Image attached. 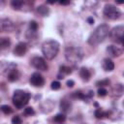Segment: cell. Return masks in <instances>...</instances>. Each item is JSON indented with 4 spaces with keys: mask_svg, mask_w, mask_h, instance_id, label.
<instances>
[{
    "mask_svg": "<svg viewBox=\"0 0 124 124\" xmlns=\"http://www.w3.org/2000/svg\"><path fill=\"white\" fill-rule=\"evenodd\" d=\"M109 27L108 24H100L98 25L94 31L90 34V36L88 37V44L90 46H98L100 45L102 42H104V40L109 35Z\"/></svg>",
    "mask_w": 124,
    "mask_h": 124,
    "instance_id": "6da1fadb",
    "label": "cell"
},
{
    "mask_svg": "<svg viewBox=\"0 0 124 124\" xmlns=\"http://www.w3.org/2000/svg\"><path fill=\"white\" fill-rule=\"evenodd\" d=\"M87 21H88L89 24H93V23H94V18L91 17V16H89V17L87 18Z\"/></svg>",
    "mask_w": 124,
    "mask_h": 124,
    "instance_id": "d6a6232c",
    "label": "cell"
},
{
    "mask_svg": "<svg viewBox=\"0 0 124 124\" xmlns=\"http://www.w3.org/2000/svg\"><path fill=\"white\" fill-rule=\"evenodd\" d=\"M55 103L49 99L45 100L42 104H41V110L45 113H49L50 111H52V109L54 108Z\"/></svg>",
    "mask_w": 124,
    "mask_h": 124,
    "instance_id": "4fadbf2b",
    "label": "cell"
},
{
    "mask_svg": "<svg viewBox=\"0 0 124 124\" xmlns=\"http://www.w3.org/2000/svg\"><path fill=\"white\" fill-rule=\"evenodd\" d=\"M103 13H104V16L107 18L111 19V20H115V19L119 18L120 16H121L120 10L117 7H115L114 5H112V4H107L104 7Z\"/></svg>",
    "mask_w": 124,
    "mask_h": 124,
    "instance_id": "8992f818",
    "label": "cell"
},
{
    "mask_svg": "<svg viewBox=\"0 0 124 124\" xmlns=\"http://www.w3.org/2000/svg\"><path fill=\"white\" fill-rule=\"evenodd\" d=\"M1 110L5 114H10V113L13 112V108L10 106H8V105H2L1 106Z\"/></svg>",
    "mask_w": 124,
    "mask_h": 124,
    "instance_id": "d4e9b609",
    "label": "cell"
},
{
    "mask_svg": "<svg viewBox=\"0 0 124 124\" xmlns=\"http://www.w3.org/2000/svg\"><path fill=\"white\" fill-rule=\"evenodd\" d=\"M50 87H51L52 90H58V89H60V87H61V83H60L59 81H57V80H54V81L51 82Z\"/></svg>",
    "mask_w": 124,
    "mask_h": 124,
    "instance_id": "f1b7e54d",
    "label": "cell"
},
{
    "mask_svg": "<svg viewBox=\"0 0 124 124\" xmlns=\"http://www.w3.org/2000/svg\"><path fill=\"white\" fill-rule=\"evenodd\" d=\"M79 77L83 81H88L91 78V73H90L89 69H87L85 67H81L79 69Z\"/></svg>",
    "mask_w": 124,
    "mask_h": 124,
    "instance_id": "e0dca14e",
    "label": "cell"
},
{
    "mask_svg": "<svg viewBox=\"0 0 124 124\" xmlns=\"http://www.w3.org/2000/svg\"><path fill=\"white\" fill-rule=\"evenodd\" d=\"M29 81L35 87H42L45 83V79H44L43 76L38 72H35L31 75V77L29 78Z\"/></svg>",
    "mask_w": 124,
    "mask_h": 124,
    "instance_id": "ba28073f",
    "label": "cell"
},
{
    "mask_svg": "<svg viewBox=\"0 0 124 124\" xmlns=\"http://www.w3.org/2000/svg\"><path fill=\"white\" fill-rule=\"evenodd\" d=\"M107 94H108V90L105 89L104 87H101L98 89V96L99 97H105Z\"/></svg>",
    "mask_w": 124,
    "mask_h": 124,
    "instance_id": "4dcf8cb0",
    "label": "cell"
},
{
    "mask_svg": "<svg viewBox=\"0 0 124 124\" xmlns=\"http://www.w3.org/2000/svg\"><path fill=\"white\" fill-rule=\"evenodd\" d=\"M10 46H11V40H10V38H7V37L1 38V40H0V49L1 50H4V49L9 48Z\"/></svg>",
    "mask_w": 124,
    "mask_h": 124,
    "instance_id": "7402d4cb",
    "label": "cell"
},
{
    "mask_svg": "<svg viewBox=\"0 0 124 124\" xmlns=\"http://www.w3.org/2000/svg\"><path fill=\"white\" fill-rule=\"evenodd\" d=\"M37 13L41 16H47L49 15V8L46 5H40L36 8Z\"/></svg>",
    "mask_w": 124,
    "mask_h": 124,
    "instance_id": "ac0fdd59",
    "label": "cell"
},
{
    "mask_svg": "<svg viewBox=\"0 0 124 124\" xmlns=\"http://www.w3.org/2000/svg\"><path fill=\"white\" fill-rule=\"evenodd\" d=\"M59 72H60V74H62V75H70V74L72 73V69H71L70 67H68V66L62 65V66H60V68H59Z\"/></svg>",
    "mask_w": 124,
    "mask_h": 124,
    "instance_id": "cb8c5ba5",
    "label": "cell"
},
{
    "mask_svg": "<svg viewBox=\"0 0 124 124\" xmlns=\"http://www.w3.org/2000/svg\"><path fill=\"white\" fill-rule=\"evenodd\" d=\"M117 4H124V0L123 1H116Z\"/></svg>",
    "mask_w": 124,
    "mask_h": 124,
    "instance_id": "e575fe53",
    "label": "cell"
},
{
    "mask_svg": "<svg viewBox=\"0 0 124 124\" xmlns=\"http://www.w3.org/2000/svg\"><path fill=\"white\" fill-rule=\"evenodd\" d=\"M29 30L37 32V30H38V23L35 20H31L29 22Z\"/></svg>",
    "mask_w": 124,
    "mask_h": 124,
    "instance_id": "83f0119b",
    "label": "cell"
},
{
    "mask_svg": "<svg viewBox=\"0 0 124 124\" xmlns=\"http://www.w3.org/2000/svg\"><path fill=\"white\" fill-rule=\"evenodd\" d=\"M31 98V94L27 91L17 89L14 92L13 95V104L16 108H22L24 106H26Z\"/></svg>",
    "mask_w": 124,
    "mask_h": 124,
    "instance_id": "277c9868",
    "label": "cell"
},
{
    "mask_svg": "<svg viewBox=\"0 0 124 124\" xmlns=\"http://www.w3.org/2000/svg\"><path fill=\"white\" fill-rule=\"evenodd\" d=\"M27 51V44L24 42L18 43L14 48V54L16 56H23Z\"/></svg>",
    "mask_w": 124,
    "mask_h": 124,
    "instance_id": "8fae6325",
    "label": "cell"
},
{
    "mask_svg": "<svg viewBox=\"0 0 124 124\" xmlns=\"http://www.w3.org/2000/svg\"><path fill=\"white\" fill-rule=\"evenodd\" d=\"M109 83H110V80L108 79V78H106V79H102V80L97 81V82H96V85L99 86V87H104V86L109 85Z\"/></svg>",
    "mask_w": 124,
    "mask_h": 124,
    "instance_id": "484cf974",
    "label": "cell"
},
{
    "mask_svg": "<svg viewBox=\"0 0 124 124\" xmlns=\"http://www.w3.org/2000/svg\"><path fill=\"white\" fill-rule=\"evenodd\" d=\"M74 85H75V81H74V80L69 79V80L67 81V86H68V87H73Z\"/></svg>",
    "mask_w": 124,
    "mask_h": 124,
    "instance_id": "1f68e13d",
    "label": "cell"
},
{
    "mask_svg": "<svg viewBox=\"0 0 124 124\" xmlns=\"http://www.w3.org/2000/svg\"><path fill=\"white\" fill-rule=\"evenodd\" d=\"M110 40L116 44L124 45V26L117 25L109 31Z\"/></svg>",
    "mask_w": 124,
    "mask_h": 124,
    "instance_id": "5b68a950",
    "label": "cell"
},
{
    "mask_svg": "<svg viewBox=\"0 0 124 124\" xmlns=\"http://www.w3.org/2000/svg\"><path fill=\"white\" fill-rule=\"evenodd\" d=\"M18 78H19V73H18V71H17L16 69L11 71V72L7 75V78H8V80L11 81V82H14V81L17 80Z\"/></svg>",
    "mask_w": 124,
    "mask_h": 124,
    "instance_id": "ffe728a7",
    "label": "cell"
},
{
    "mask_svg": "<svg viewBox=\"0 0 124 124\" xmlns=\"http://www.w3.org/2000/svg\"><path fill=\"white\" fill-rule=\"evenodd\" d=\"M66 120V115L65 113H57L54 117H53V121L56 123H63Z\"/></svg>",
    "mask_w": 124,
    "mask_h": 124,
    "instance_id": "603a6c76",
    "label": "cell"
},
{
    "mask_svg": "<svg viewBox=\"0 0 124 124\" xmlns=\"http://www.w3.org/2000/svg\"><path fill=\"white\" fill-rule=\"evenodd\" d=\"M31 65L39 71H47L48 66L46 60L41 56H35L31 59Z\"/></svg>",
    "mask_w": 124,
    "mask_h": 124,
    "instance_id": "52a82bcc",
    "label": "cell"
},
{
    "mask_svg": "<svg viewBox=\"0 0 124 124\" xmlns=\"http://www.w3.org/2000/svg\"><path fill=\"white\" fill-rule=\"evenodd\" d=\"M21 122H22V120L19 115H15L12 118V124H21Z\"/></svg>",
    "mask_w": 124,
    "mask_h": 124,
    "instance_id": "f546056e",
    "label": "cell"
},
{
    "mask_svg": "<svg viewBox=\"0 0 124 124\" xmlns=\"http://www.w3.org/2000/svg\"><path fill=\"white\" fill-rule=\"evenodd\" d=\"M59 4H61V5H68V4H70V1H60Z\"/></svg>",
    "mask_w": 124,
    "mask_h": 124,
    "instance_id": "836d02e7",
    "label": "cell"
},
{
    "mask_svg": "<svg viewBox=\"0 0 124 124\" xmlns=\"http://www.w3.org/2000/svg\"><path fill=\"white\" fill-rule=\"evenodd\" d=\"M59 47H60V45L57 41L47 40L44 42L42 45V52L46 59L51 60L57 55L59 51Z\"/></svg>",
    "mask_w": 124,
    "mask_h": 124,
    "instance_id": "7a4b0ae2",
    "label": "cell"
},
{
    "mask_svg": "<svg viewBox=\"0 0 124 124\" xmlns=\"http://www.w3.org/2000/svg\"><path fill=\"white\" fill-rule=\"evenodd\" d=\"M123 106H124V101H123Z\"/></svg>",
    "mask_w": 124,
    "mask_h": 124,
    "instance_id": "d590c367",
    "label": "cell"
},
{
    "mask_svg": "<svg viewBox=\"0 0 124 124\" xmlns=\"http://www.w3.org/2000/svg\"><path fill=\"white\" fill-rule=\"evenodd\" d=\"M83 50L78 46H68L65 49L66 60L74 65L80 63L83 58Z\"/></svg>",
    "mask_w": 124,
    "mask_h": 124,
    "instance_id": "3957f363",
    "label": "cell"
},
{
    "mask_svg": "<svg viewBox=\"0 0 124 124\" xmlns=\"http://www.w3.org/2000/svg\"><path fill=\"white\" fill-rule=\"evenodd\" d=\"M107 52L108 53V55L110 56V57H118V56H120L121 55V53H122V50L118 47V46H113V45H110V46H108V47H107Z\"/></svg>",
    "mask_w": 124,
    "mask_h": 124,
    "instance_id": "9a60e30c",
    "label": "cell"
},
{
    "mask_svg": "<svg viewBox=\"0 0 124 124\" xmlns=\"http://www.w3.org/2000/svg\"><path fill=\"white\" fill-rule=\"evenodd\" d=\"M23 114L25 116H31V115H34L35 114V110L33 108L31 107H27L24 108V111H23Z\"/></svg>",
    "mask_w": 124,
    "mask_h": 124,
    "instance_id": "4316f807",
    "label": "cell"
},
{
    "mask_svg": "<svg viewBox=\"0 0 124 124\" xmlns=\"http://www.w3.org/2000/svg\"><path fill=\"white\" fill-rule=\"evenodd\" d=\"M26 2L21 1V0H13L11 2V6L14 10H22V7H24Z\"/></svg>",
    "mask_w": 124,
    "mask_h": 124,
    "instance_id": "44dd1931",
    "label": "cell"
},
{
    "mask_svg": "<svg viewBox=\"0 0 124 124\" xmlns=\"http://www.w3.org/2000/svg\"><path fill=\"white\" fill-rule=\"evenodd\" d=\"M0 69H1L2 74H4V75L7 76L11 71L16 69V64H15L13 62H5V61H2L1 62V65H0Z\"/></svg>",
    "mask_w": 124,
    "mask_h": 124,
    "instance_id": "7c38bea8",
    "label": "cell"
},
{
    "mask_svg": "<svg viewBox=\"0 0 124 124\" xmlns=\"http://www.w3.org/2000/svg\"><path fill=\"white\" fill-rule=\"evenodd\" d=\"M124 94V84L115 83L110 89V96L113 98H119Z\"/></svg>",
    "mask_w": 124,
    "mask_h": 124,
    "instance_id": "9c48e42d",
    "label": "cell"
},
{
    "mask_svg": "<svg viewBox=\"0 0 124 124\" xmlns=\"http://www.w3.org/2000/svg\"><path fill=\"white\" fill-rule=\"evenodd\" d=\"M1 30L3 32H13L15 30V24L10 18L1 19Z\"/></svg>",
    "mask_w": 124,
    "mask_h": 124,
    "instance_id": "30bf717a",
    "label": "cell"
},
{
    "mask_svg": "<svg viewBox=\"0 0 124 124\" xmlns=\"http://www.w3.org/2000/svg\"><path fill=\"white\" fill-rule=\"evenodd\" d=\"M59 108L61 109V111L63 113H68L72 110V104L69 100H67L66 98H63L61 99L60 101V104H59Z\"/></svg>",
    "mask_w": 124,
    "mask_h": 124,
    "instance_id": "5bb4252c",
    "label": "cell"
},
{
    "mask_svg": "<svg viewBox=\"0 0 124 124\" xmlns=\"http://www.w3.org/2000/svg\"><path fill=\"white\" fill-rule=\"evenodd\" d=\"M95 117L96 118H98V119H103V118H105V117H109V115H110V111H105V110H103V109H101L100 108H98L96 110H95Z\"/></svg>",
    "mask_w": 124,
    "mask_h": 124,
    "instance_id": "d6986e66",
    "label": "cell"
},
{
    "mask_svg": "<svg viewBox=\"0 0 124 124\" xmlns=\"http://www.w3.org/2000/svg\"><path fill=\"white\" fill-rule=\"evenodd\" d=\"M102 67L106 72H111L114 69V63L109 58H105L102 63Z\"/></svg>",
    "mask_w": 124,
    "mask_h": 124,
    "instance_id": "2e32d148",
    "label": "cell"
}]
</instances>
